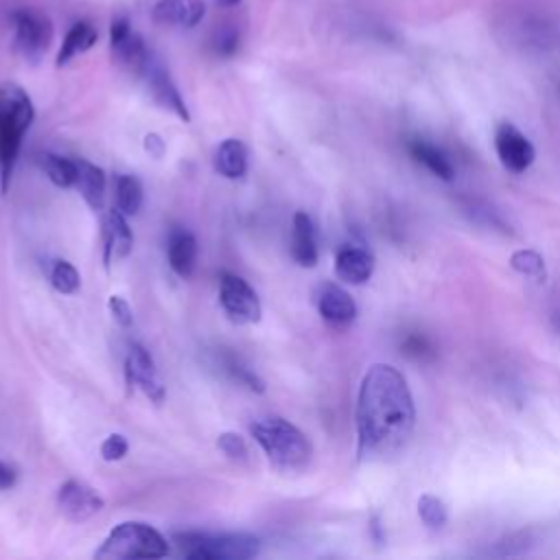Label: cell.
<instances>
[{
  "label": "cell",
  "mask_w": 560,
  "mask_h": 560,
  "mask_svg": "<svg viewBox=\"0 0 560 560\" xmlns=\"http://www.w3.org/2000/svg\"><path fill=\"white\" fill-rule=\"evenodd\" d=\"M416 427V405L407 378L389 363H374L357 396V453L361 459L398 455Z\"/></svg>",
  "instance_id": "obj_1"
},
{
  "label": "cell",
  "mask_w": 560,
  "mask_h": 560,
  "mask_svg": "<svg viewBox=\"0 0 560 560\" xmlns=\"http://www.w3.org/2000/svg\"><path fill=\"white\" fill-rule=\"evenodd\" d=\"M35 118L31 96L18 83L0 85V188L9 190L22 138Z\"/></svg>",
  "instance_id": "obj_2"
},
{
  "label": "cell",
  "mask_w": 560,
  "mask_h": 560,
  "mask_svg": "<svg viewBox=\"0 0 560 560\" xmlns=\"http://www.w3.org/2000/svg\"><path fill=\"white\" fill-rule=\"evenodd\" d=\"M252 435L280 470H302L313 455L311 440L289 420L271 416L252 424Z\"/></svg>",
  "instance_id": "obj_3"
},
{
  "label": "cell",
  "mask_w": 560,
  "mask_h": 560,
  "mask_svg": "<svg viewBox=\"0 0 560 560\" xmlns=\"http://www.w3.org/2000/svg\"><path fill=\"white\" fill-rule=\"evenodd\" d=\"M168 553L166 538L151 525L140 521H125L116 525L101 547L94 551L101 560H133V558H164Z\"/></svg>",
  "instance_id": "obj_4"
},
{
  "label": "cell",
  "mask_w": 560,
  "mask_h": 560,
  "mask_svg": "<svg viewBox=\"0 0 560 560\" xmlns=\"http://www.w3.org/2000/svg\"><path fill=\"white\" fill-rule=\"evenodd\" d=\"M175 542L190 560H247L260 551V540L245 532H184L175 534Z\"/></svg>",
  "instance_id": "obj_5"
},
{
  "label": "cell",
  "mask_w": 560,
  "mask_h": 560,
  "mask_svg": "<svg viewBox=\"0 0 560 560\" xmlns=\"http://www.w3.org/2000/svg\"><path fill=\"white\" fill-rule=\"evenodd\" d=\"M13 22V48L15 52L35 63L42 59V55L50 48L52 44V22L50 18L33 7H22L11 13Z\"/></svg>",
  "instance_id": "obj_6"
},
{
  "label": "cell",
  "mask_w": 560,
  "mask_h": 560,
  "mask_svg": "<svg viewBox=\"0 0 560 560\" xmlns=\"http://www.w3.org/2000/svg\"><path fill=\"white\" fill-rule=\"evenodd\" d=\"M136 74L144 81L149 94L153 96V101L158 105H162L164 109L173 112L177 118H182L184 122L190 120V114H188V107L177 90V85L173 83L168 70L164 68L162 59L151 50L149 57L142 61V66L136 70Z\"/></svg>",
  "instance_id": "obj_7"
},
{
  "label": "cell",
  "mask_w": 560,
  "mask_h": 560,
  "mask_svg": "<svg viewBox=\"0 0 560 560\" xmlns=\"http://www.w3.org/2000/svg\"><path fill=\"white\" fill-rule=\"evenodd\" d=\"M219 300L228 317L236 324H254L260 319V300L256 291L236 273H223L219 280Z\"/></svg>",
  "instance_id": "obj_8"
},
{
  "label": "cell",
  "mask_w": 560,
  "mask_h": 560,
  "mask_svg": "<svg viewBox=\"0 0 560 560\" xmlns=\"http://www.w3.org/2000/svg\"><path fill=\"white\" fill-rule=\"evenodd\" d=\"M494 149L499 155V162L510 173H525L536 158L534 144L529 138L514 127L512 122H499L494 131Z\"/></svg>",
  "instance_id": "obj_9"
},
{
  "label": "cell",
  "mask_w": 560,
  "mask_h": 560,
  "mask_svg": "<svg viewBox=\"0 0 560 560\" xmlns=\"http://www.w3.org/2000/svg\"><path fill=\"white\" fill-rule=\"evenodd\" d=\"M109 48H112L114 59L120 66H125L127 70H131L133 74L142 66V61L149 57V52H151V48L144 44L140 33L133 31V26L127 20V15H118V18L112 20V26H109Z\"/></svg>",
  "instance_id": "obj_10"
},
{
  "label": "cell",
  "mask_w": 560,
  "mask_h": 560,
  "mask_svg": "<svg viewBox=\"0 0 560 560\" xmlns=\"http://www.w3.org/2000/svg\"><path fill=\"white\" fill-rule=\"evenodd\" d=\"M57 505L68 521L81 523L103 510V499L88 483L68 479L57 492Z\"/></svg>",
  "instance_id": "obj_11"
},
{
  "label": "cell",
  "mask_w": 560,
  "mask_h": 560,
  "mask_svg": "<svg viewBox=\"0 0 560 560\" xmlns=\"http://www.w3.org/2000/svg\"><path fill=\"white\" fill-rule=\"evenodd\" d=\"M315 302H317V311L319 315L337 328H346L354 322L357 317V304L350 298V293L346 289H341L335 282H324L317 287L315 293Z\"/></svg>",
  "instance_id": "obj_12"
},
{
  "label": "cell",
  "mask_w": 560,
  "mask_h": 560,
  "mask_svg": "<svg viewBox=\"0 0 560 560\" xmlns=\"http://www.w3.org/2000/svg\"><path fill=\"white\" fill-rule=\"evenodd\" d=\"M125 372H127V381L138 385L153 402H162L164 398V387L158 378L153 359L149 354V350H144L140 343H133L129 348L127 361H125Z\"/></svg>",
  "instance_id": "obj_13"
},
{
  "label": "cell",
  "mask_w": 560,
  "mask_h": 560,
  "mask_svg": "<svg viewBox=\"0 0 560 560\" xmlns=\"http://www.w3.org/2000/svg\"><path fill=\"white\" fill-rule=\"evenodd\" d=\"M206 15L203 0H158L153 4L151 18L160 26H177V28H192Z\"/></svg>",
  "instance_id": "obj_14"
},
{
  "label": "cell",
  "mask_w": 560,
  "mask_h": 560,
  "mask_svg": "<svg viewBox=\"0 0 560 560\" xmlns=\"http://www.w3.org/2000/svg\"><path fill=\"white\" fill-rule=\"evenodd\" d=\"M103 245H105V265L112 260L125 258L133 247V234L127 223V214L118 208L109 210L103 219Z\"/></svg>",
  "instance_id": "obj_15"
},
{
  "label": "cell",
  "mask_w": 560,
  "mask_h": 560,
  "mask_svg": "<svg viewBox=\"0 0 560 560\" xmlns=\"http://www.w3.org/2000/svg\"><path fill=\"white\" fill-rule=\"evenodd\" d=\"M335 273L348 284H363L374 273V256L363 247H343L335 258Z\"/></svg>",
  "instance_id": "obj_16"
},
{
  "label": "cell",
  "mask_w": 560,
  "mask_h": 560,
  "mask_svg": "<svg viewBox=\"0 0 560 560\" xmlns=\"http://www.w3.org/2000/svg\"><path fill=\"white\" fill-rule=\"evenodd\" d=\"M291 256L300 267H315L317 262V234L306 212H295L291 228Z\"/></svg>",
  "instance_id": "obj_17"
},
{
  "label": "cell",
  "mask_w": 560,
  "mask_h": 560,
  "mask_svg": "<svg viewBox=\"0 0 560 560\" xmlns=\"http://www.w3.org/2000/svg\"><path fill=\"white\" fill-rule=\"evenodd\" d=\"M197 252H199L197 241L188 230L179 228V230L171 232L166 254H168V265L177 276H182V278L192 276L195 265H197Z\"/></svg>",
  "instance_id": "obj_18"
},
{
  "label": "cell",
  "mask_w": 560,
  "mask_h": 560,
  "mask_svg": "<svg viewBox=\"0 0 560 560\" xmlns=\"http://www.w3.org/2000/svg\"><path fill=\"white\" fill-rule=\"evenodd\" d=\"M74 188L81 192V197L88 201L92 210L103 208L105 199V175L103 168L88 160H77V177H74Z\"/></svg>",
  "instance_id": "obj_19"
},
{
  "label": "cell",
  "mask_w": 560,
  "mask_h": 560,
  "mask_svg": "<svg viewBox=\"0 0 560 560\" xmlns=\"http://www.w3.org/2000/svg\"><path fill=\"white\" fill-rule=\"evenodd\" d=\"M96 39H98V31L90 22H85V20L74 22L68 28V33H66V37L61 42V48L57 52V61H55L57 68L70 63L74 57H79L85 50H90L96 44Z\"/></svg>",
  "instance_id": "obj_20"
},
{
  "label": "cell",
  "mask_w": 560,
  "mask_h": 560,
  "mask_svg": "<svg viewBox=\"0 0 560 560\" xmlns=\"http://www.w3.org/2000/svg\"><path fill=\"white\" fill-rule=\"evenodd\" d=\"M409 153L416 162L424 164L435 177H440L444 182H451L455 177V166H453L451 158L440 147H435L422 138H416L409 142Z\"/></svg>",
  "instance_id": "obj_21"
},
{
  "label": "cell",
  "mask_w": 560,
  "mask_h": 560,
  "mask_svg": "<svg viewBox=\"0 0 560 560\" xmlns=\"http://www.w3.org/2000/svg\"><path fill=\"white\" fill-rule=\"evenodd\" d=\"M214 168L228 179H238L247 171V149L241 140L228 138L219 144L214 153Z\"/></svg>",
  "instance_id": "obj_22"
},
{
  "label": "cell",
  "mask_w": 560,
  "mask_h": 560,
  "mask_svg": "<svg viewBox=\"0 0 560 560\" xmlns=\"http://www.w3.org/2000/svg\"><path fill=\"white\" fill-rule=\"evenodd\" d=\"M39 164L44 168V173L48 175V179L61 188L74 186V177H77V160L70 158H61L55 153H42L39 155Z\"/></svg>",
  "instance_id": "obj_23"
},
{
  "label": "cell",
  "mask_w": 560,
  "mask_h": 560,
  "mask_svg": "<svg viewBox=\"0 0 560 560\" xmlns=\"http://www.w3.org/2000/svg\"><path fill=\"white\" fill-rule=\"evenodd\" d=\"M142 206V186L133 175H118L116 177V208L122 214H136Z\"/></svg>",
  "instance_id": "obj_24"
},
{
  "label": "cell",
  "mask_w": 560,
  "mask_h": 560,
  "mask_svg": "<svg viewBox=\"0 0 560 560\" xmlns=\"http://www.w3.org/2000/svg\"><path fill=\"white\" fill-rule=\"evenodd\" d=\"M418 516L429 529H442L448 521V510H446V503L440 497H435L431 492H424L418 499Z\"/></svg>",
  "instance_id": "obj_25"
},
{
  "label": "cell",
  "mask_w": 560,
  "mask_h": 560,
  "mask_svg": "<svg viewBox=\"0 0 560 560\" xmlns=\"http://www.w3.org/2000/svg\"><path fill=\"white\" fill-rule=\"evenodd\" d=\"M510 265L514 271H518L521 276H527L532 280H538V282H545L547 278V271H545V260L538 252L534 249H518L512 254L510 258Z\"/></svg>",
  "instance_id": "obj_26"
},
{
  "label": "cell",
  "mask_w": 560,
  "mask_h": 560,
  "mask_svg": "<svg viewBox=\"0 0 560 560\" xmlns=\"http://www.w3.org/2000/svg\"><path fill=\"white\" fill-rule=\"evenodd\" d=\"M48 278H50V284H52L59 293H66V295L79 291V287H81V276H79V271L74 269V265L68 262V260H61V258L50 265Z\"/></svg>",
  "instance_id": "obj_27"
},
{
  "label": "cell",
  "mask_w": 560,
  "mask_h": 560,
  "mask_svg": "<svg viewBox=\"0 0 560 560\" xmlns=\"http://www.w3.org/2000/svg\"><path fill=\"white\" fill-rule=\"evenodd\" d=\"M238 42H241V33L236 28V24L232 22H223L219 24L212 35H210V48L219 55V57H230L238 50Z\"/></svg>",
  "instance_id": "obj_28"
},
{
  "label": "cell",
  "mask_w": 560,
  "mask_h": 560,
  "mask_svg": "<svg viewBox=\"0 0 560 560\" xmlns=\"http://www.w3.org/2000/svg\"><path fill=\"white\" fill-rule=\"evenodd\" d=\"M217 446L223 451V455H228L230 459H245L247 457V444L238 433H221L217 440Z\"/></svg>",
  "instance_id": "obj_29"
},
{
  "label": "cell",
  "mask_w": 560,
  "mask_h": 560,
  "mask_svg": "<svg viewBox=\"0 0 560 560\" xmlns=\"http://www.w3.org/2000/svg\"><path fill=\"white\" fill-rule=\"evenodd\" d=\"M127 448H129V444H127L125 435L112 433L101 444V457L105 462H118V459H122L127 455Z\"/></svg>",
  "instance_id": "obj_30"
},
{
  "label": "cell",
  "mask_w": 560,
  "mask_h": 560,
  "mask_svg": "<svg viewBox=\"0 0 560 560\" xmlns=\"http://www.w3.org/2000/svg\"><path fill=\"white\" fill-rule=\"evenodd\" d=\"M107 306H109L112 317H114L122 328H129V326L133 324V313H131V306L127 304V300H125V298H120V295H112V298H109V302H107Z\"/></svg>",
  "instance_id": "obj_31"
},
{
  "label": "cell",
  "mask_w": 560,
  "mask_h": 560,
  "mask_svg": "<svg viewBox=\"0 0 560 560\" xmlns=\"http://www.w3.org/2000/svg\"><path fill=\"white\" fill-rule=\"evenodd\" d=\"M230 372L234 374V378H236L238 383L247 385L252 392H262V389H265L262 381H260L254 372H249L247 368H243V365H238V363H230Z\"/></svg>",
  "instance_id": "obj_32"
},
{
  "label": "cell",
  "mask_w": 560,
  "mask_h": 560,
  "mask_svg": "<svg viewBox=\"0 0 560 560\" xmlns=\"http://www.w3.org/2000/svg\"><path fill=\"white\" fill-rule=\"evenodd\" d=\"M144 149L153 155V158H162L164 153V140L158 136V133H149L144 138Z\"/></svg>",
  "instance_id": "obj_33"
},
{
  "label": "cell",
  "mask_w": 560,
  "mask_h": 560,
  "mask_svg": "<svg viewBox=\"0 0 560 560\" xmlns=\"http://www.w3.org/2000/svg\"><path fill=\"white\" fill-rule=\"evenodd\" d=\"M15 483V472L11 466H7L4 462H0V490H7Z\"/></svg>",
  "instance_id": "obj_34"
},
{
  "label": "cell",
  "mask_w": 560,
  "mask_h": 560,
  "mask_svg": "<svg viewBox=\"0 0 560 560\" xmlns=\"http://www.w3.org/2000/svg\"><path fill=\"white\" fill-rule=\"evenodd\" d=\"M217 2V7H221V9H232V7H236L241 0H214Z\"/></svg>",
  "instance_id": "obj_35"
}]
</instances>
